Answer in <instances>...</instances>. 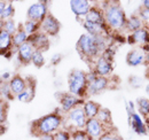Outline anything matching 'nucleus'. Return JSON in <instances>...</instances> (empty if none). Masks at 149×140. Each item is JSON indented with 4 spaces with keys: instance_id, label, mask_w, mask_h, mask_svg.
Returning <instances> with one entry per match:
<instances>
[{
    "instance_id": "nucleus-1",
    "label": "nucleus",
    "mask_w": 149,
    "mask_h": 140,
    "mask_svg": "<svg viewBox=\"0 0 149 140\" xmlns=\"http://www.w3.org/2000/svg\"><path fill=\"white\" fill-rule=\"evenodd\" d=\"M108 47L107 36H91L88 34L81 35L76 44V50L81 59L93 67L94 62L101 56L103 51Z\"/></svg>"
},
{
    "instance_id": "nucleus-2",
    "label": "nucleus",
    "mask_w": 149,
    "mask_h": 140,
    "mask_svg": "<svg viewBox=\"0 0 149 140\" xmlns=\"http://www.w3.org/2000/svg\"><path fill=\"white\" fill-rule=\"evenodd\" d=\"M63 120L64 114L61 111L60 108L54 111L36 118L30 123V133L32 137L40 138L42 136L54 134L61 129H63Z\"/></svg>"
},
{
    "instance_id": "nucleus-3",
    "label": "nucleus",
    "mask_w": 149,
    "mask_h": 140,
    "mask_svg": "<svg viewBox=\"0 0 149 140\" xmlns=\"http://www.w3.org/2000/svg\"><path fill=\"white\" fill-rule=\"evenodd\" d=\"M103 6V15L104 21L109 30L112 31H123L126 27L127 16L125 14L124 8L122 7L119 1H104Z\"/></svg>"
},
{
    "instance_id": "nucleus-4",
    "label": "nucleus",
    "mask_w": 149,
    "mask_h": 140,
    "mask_svg": "<svg viewBox=\"0 0 149 140\" xmlns=\"http://www.w3.org/2000/svg\"><path fill=\"white\" fill-rule=\"evenodd\" d=\"M87 77L86 72L80 69H72L68 74V92L76 97L84 99L88 97L87 94Z\"/></svg>"
},
{
    "instance_id": "nucleus-5",
    "label": "nucleus",
    "mask_w": 149,
    "mask_h": 140,
    "mask_svg": "<svg viewBox=\"0 0 149 140\" xmlns=\"http://www.w3.org/2000/svg\"><path fill=\"white\" fill-rule=\"evenodd\" d=\"M87 117L83 110L81 107H77L69 113L64 114V120H63V129L68 130L69 132H72L74 130H84L86 125Z\"/></svg>"
},
{
    "instance_id": "nucleus-6",
    "label": "nucleus",
    "mask_w": 149,
    "mask_h": 140,
    "mask_svg": "<svg viewBox=\"0 0 149 140\" xmlns=\"http://www.w3.org/2000/svg\"><path fill=\"white\" fill-rule=\"evenodd\" d=\"M55 97L60 104V109L63 114L69 113L70 110H72L77 107H81L85 102L84 99H80L69 92H57Z\"/></svg>"
},
{
    "instance_id": "nucleus-7",
    "label": "nucleus",
    "mask_w": 149,
    "mask_h": 140,
    "mask_svg": "<svg viewBox=\"0 0 149 140\" xmlns=\"http://www.w3.org/2000/svg\"><path fill=\"white\" fill-rule=\"evenodd\" d=\"M47 5H48L47 1H38L32 4L26 10V20L41 23L49 13Z\"/></svg>"
},
{
    "instance_id": "nucleus-8",
    "label": "nucleus",
    "mask_w": 149,
    "mask_h": 140,
    "mask_svg": "<svg viewBox=\"0 0 149 140\" xmlns=\"http://www.w3.org/2000/svg\"><path fill=\"white\" fill-rule=\"evenodd\" d=\"M60 30H61V22L51 13H48L47 16L40 23V31L48 37L57 36Z\"/></svg>"
},
{
    "instance_id": "nucleus-9",
    "label": "nucleus",
    "mask_w": 149,
    "mask_h": 140,
    "mask_svg": "<svg viewBox=\"0 0 149 140\" xmlns=\"http://www.w3.org/2000/svg\"><path fill=\"white\" fill-rule=\"evenodd\" d=\"M25 79H26V88H25V90L22 93H19V95H16V99L19 100V102L29 104L36 97L37 80H36V78L33 76H28V77H25Z\"/></svg>"
},
{
    "instance_id": "nucleus-10",
    "label": "nucleus",
    "mask_w": 149,
    "mask_h": 140,
    "mask_svg": "<svg viewBox=\"0 0 149 140\" xmlns=\"http://www.w3.org/2000/svg\"><path fill=\"white\" fill-rule=\"evenodd\" d=\"M111 85V79L110 77H101V76H96L95 79L92 80L91 83H88V88H87V94L88 95H96L100 94L101 92L108 90Z\"/></svg>"
},
{
    "instance_id": "nucleus-11",
    "label": "nucleus",
    "mask_w": 149,
    "mask_h": 140,
    "mask_svg": "<svg viewBox=\"0 0 149 140\" xmlns=\"http://www.w3.org/2000/svg\"><path fill=\"white\" fill-rule=\"evenodd\" d=\"M85 132L93 140H97L108 129L97 121V118H87L85 125Z\"/></svg>"
},
{
    "instance_id": "nucleus-12",
    "label": "nucleus",
    "mask_w": 149,
    "mask_h": 140,
    "mask_svg": "<svg viewBox=\"0 0 149 140\" xmlns=\"http://www.w3.org/2000/svg\"><path fill=\"white\" fill-rule=\"evenodd\" d=\"M28 41L35 47L36 51H40V52H46L49 50L51 43H49V37L47 35H45L44 32L39 31L37 34L32 36H29Z\"/></svg>"
},
{
    "instance_id": "nucleus-13",
    "label": "nucleus",
    "mask_w": 149,
    "mask_h": 140,
    "mask_svg": "<svg viewBox=\"0 0 149 140\" xmlns=\"http://www.w3.org/2000/svg\"><path fill=\"white\" fill-rule=\"evenodd\" d=\"M92 70L96 74V76L101 77H110L113 71V64L112 62L106 60L104 57L100 56L95 62H94Z\"/></svg>"
},
{
    "instance_id": "nucleus-14",
    "label": "nucleus",
    "mask_w": 149,
    "mask_h": 140,
    "mask_svg": "<svg viewBox=\"0 0 149 140\" xmlns=\"http://www.w3.org/2000/svg\"><path fill=\"white\" fill-rule=\"evenodd\" d=\"M35 51H36L35 47L29 41H26L21 47H19L16 50V54H17V61H19V64L21 66H28V64H30Z\"/></svg>"
},
{
    "instance_id": "nucleus-15",
    "label": "nucleus",
    "mask_w": 149,
    "mask_h": 140,
    "mask_svg": "<svg viewBox=\"0 0 149 140\" xmlns=\"http://www.w3.org/2000/svg\"><path fill=\"white\" fill-rule=\"evenodd\" d=\"M69 5H70L72 13L76 15L77 18H85V16L87 15V13L90 12V9L92 7L91 2L87 0H71L69 2Z\"/></svg>"
},
{
    "instance_id": "nucleus-16",
    "label": "nucleus",
    "mask_w": 149,
    "mask_h": 140,
    "mask_svg": "<svg viewBox=\"0 0 149 140\" xmlns=\"http://www.w3.org/2000/svg\"><path fill=\"white\" fill-rule=\"evenodd\" d=\"M125 61L127 66L130 67H139V66H145L146 61V53L141 48H133L126 54Z\"/></svg>"
},
{
    "instance_id": "nucleus-17",
    "label": "nucleus",
    "mask_w": 149,
    "mask_h": 140,
    "mask_svg": "<svg viewBox=\"0 0 149 140\" xmlns=\"http://www.w3.org/2000/svg\"><path fill=\"white\" fill-rule=\"evenodd\" d=\"M129 122L133 130L134 133L139 134V136H146L148 133V126L147 124L142 121V118L140 117V115L138 113H133L129 116Z\"/></svg>"
},
{
    "instance_id": "nucleus-18",
    "label": "nucleus",
    "mask_w": 149,
    "mask_h": 140,
    "mask_svg": "<svg viewBox=\"0 0 149 140\" xmlns=\"http://www.w3.org/2000/svg\"><path fill=\"white\" fill-rule=\"evenodd\" d=\"M127 41L131 45H149V30L146 27H143L140 30L132 32L127 36Z\"/></svg>"
},
{
    "instance_id": "nucleus-19",
    "label": "nucleus",
    "mask_w": 149,
    "mask_h": 140,
    "mask_svg": "<svg viewBox=\"0 0 149 140\" xmlns=\"http://www.w3.org/2000/svg\"><path fill=\"white\" fill-rule=\"evenodd\" d=\"M83 28L86 30V32L91 36H107L109 35V29L107 25H101V24H96L92 22H87L85 20H83L81 22Z\"/></svg>"
},
{
    "instance_id": "nucleus-20",
    "label": "nucleus",
    "mask_w": 149,
    "mask_h": 140,
    "mask_svg": "<svg viewBox=\"0 0 149 140\" xmlns=\"http://www.w3.org/2000/svg\"><path fill=\"white\" fill-rule=\"evenodd\" d=\"M87 22H92L96 24H101V25H107L106 21H104V15H103V9L101 6L94 5L91 7L90 12L87 13V15L84 18Z\"/></svg>"
},
{
    "instance_id": "nucleus-21",
    "label": "nucleus",
    "mask_w": 149,
    "mask_h": 140,
    "mask_svg": "<svg viewBox=\"0 0 149 140\" xmlns=\"http://www.w3.org/2000/svg\"><path fill=\"white\" fill-rule=\"evenodd\" d=\"M9 88L12 90L13 94L16 97L19 93H22L25 88H26V79L24 77H22L19 74H15L13 75V77L10 78V80L8 82Z\"/></svg>"
},
{
    "instance_id": "nucleus-22",
    "label": "nucleus",
    "mask_w": 149,
    "mask_h": 140,
    "mask_svg": "<svg viewBox=\"0 0 149 140\" xmlns=\"http://www.w3.org/2000/svg\"><path fill=\"white\" fill-rule=\"evenodd\" d=\"M13 41H12V36L7 34L5 30L0 31V55L6 56L7 53H13Z\"/></svg>"
},
{
    "instance_id": "nucleus-23",
    "label": "nucleus",
    "mask_w": 149,
    "mask_h": 140,
    "mask_svg": "<svg viewBox=\"0 0 149 140\" xmlns=\"http://www.w3.org/2000/svg\"><path fill=\"white\" fill-rule=\"evenodd\" d=\"M102 106L99 102L93 101V100H85L84 105H83V110L86 115L87 118H95L97 116L99 110L101 109Z\"/></svg>"
},
{
    "instance_id": "nucleus-24",
    "label": "nucleus",
    "mask_w": 149,
    "mask_h": 140,
    "mask_svg": "<svg viewBox=\"0 0 149 140\" xmlns=\"http://www.w3.org/2000/svg\"><path fill=\"white\" fill-rule=\"evenodd\" d=\"M97 121L101 123L102 125H104L107 129H111L113 127V121H112V115L111 111L106 108V107H101V109L99 110L97 113V116H96Z\"/></svg>"
},
{
    "instance_id": "nucleus-25",
    "label": "nucleus",
    "mask_w": 149,
    "mask_h": 140,
    "mask_svg": "<svg viewBox=\"0 0 149 140\" xmlns=\"http://www.w3.org/2000/svg\"><path fill=\"white\" fill-rule=\"evenodd\" d=\"M29 36L26 35V32L23 30V25L21 24L17 28V31L12 36V41H13V50H17L19 47H21L23 44H25L28 41Z\"/></svg>"
},
{
    "instance_id": "nucleus-26",
    "label": "nucleus",
    "mask_w": 149,
    "mask_h": 140,
    "mask_svg": "<svg viewBox=\"0 0 149 140\" xmlns=\"http://www.w3.org/2000/svg\"><path fill=\"white\" fill-rule=\"evenodd\" d=\"M143 22L142 20L139 18L138 15H131L126 20V27H125V30H127L129 32H135L138 30H140L141 28H143Z\"/></svg>"
},
{
    "instance_id": "nucleus-27",
    "label": "nucleus",
    "mask_w": 149,
    "mask_h": 140,
    "mask_svg": "<svg viewBox=\"0 0 149 140\" xmlns=\"http://www.w3.org/2000/svg\"><path fill=\"white\" fill-rule=\"evenodd\" d=\"M135 104H136L139 113H140L145 118L148 120L147 123H146L147 126H148L149 125V100L147 98H139V99H136Z\"/></svg>"
},
{
    "instance_id": "nucleus-28",
    "label": "nucleus",
    "mask_w": 149,
    "mask_h": 140,
    "mask_svg": "<svg viewBox=\"0 0 149 140\" xmlns=\"http://www.w3.org/2000/svg\"><path fill=\"white\" fill-rule=\"evenodd\" d=\"M22 25H23V30L26 32L28 36H32L40 31V23L35 22V21L26 20Z\"/></svg>"
},
{
    "instance_id": "nucleus-29",
    "label": "nucleus",
    "mask_w": 149,
    "mask_h": 140,
    "mask_svg": "<svg viewBox=\"0 0 149 140\" xmlns=\"http://www.w3.org/2000/svg\"><path fill=\"white\" fill-rule=\"evenodd\" d=\"M9 102L0 97V125H6L8 120Z\"/></svg>"
},
{
    "instance_id": "nucleus-30",
    "label": "nucleus",
    "mask_w": 149,
    "mask_h": 140,
    "mask_svg": "<svg viewBox=\"0 0 149 140\" xmlns=\"http://www.w3.org/2000/svg\"><path fill=\"white\" fill-rule=\"evenodd\" d=\"M0 97L2 99H5L6 101H12L14 99H16V97L13 94L12 90L9 88V84L8 82H2L1 85H0Z\"/></svg>"
},
{
    "instance_id": "nucleus-31",
    "label": "nucleus",
    "mask_w": 149,
    "mask_h": 140,
    "mask_svg": "<svg viewBox=\"0 0 149 140\" xmlns=\"http://www.w3.org/2000/svg\"><path fill=\"white\" fill-rule=\"evenodd\" d=\"M97 140H124L123 137L119 134L117 129L113 126L111 129H108Z\"/></svg>"
},
{
    "instance_id": "nucleus-32",
    "label": "nucleus",
    "mask_w": 149,
    "mask_h": 140,
    "mask_svg": "<svg viewBox=\"0 0 149 140\" xmlns=\"http://www.w3.org/2000/svg\"><path fill=\"white\" fill-rule=\"evenodd\" d=\"M31 63H32L36 68H42V67L45 66V63H46V60H45L44 53L40 52V51H35L33 55H32Z\"/></svg>"
},
{
    "instance_id": "nucleus-33",
    "label": "nucleus",
    "mask_w": 149,
    "mask_h": 140,
    "mask_svg": "<svg viewBox=\"0 0 149 140\" xmlns=\"http://www.w3.org/2000/svg\"><path fill=\"white\" fill-rule=\"evenodd\" d=\"M14 15H15V7H14V4L10 2V1H7L1 18H2L3 21H7V20H10V18H14Z\"/></svg>"
},
{
    "instance_id": "nucleus-34",
    "label": "nucleus",
    "mask_w": 149,
    "mask_h": 140,
    "mask_svg": "<svg viewBox=\"0 0 149 140\" xmlns=\"http://www.w3.org/2000/svg\"><path fill=\"white\" fill-rule=\"evenodd\" d=\"M17 28H19V25L16 24V22L14 21V18L7 20V21H5V23H3V30H5L7 34H9L10 36H13L17 31Z\"/></svg>"
},
{
    "instance_id": "nucleus-35",
    "label": "nucleus",
    "mask_w": 149,
    "mask_h": 140,
    "mask_svg": "<svg viewBox=\"0 0 149 140\" xmlns=\"http://www.w3.org/2000/svg\"><path fill=\"white\" fill-rule=\"evenodd\" d=\"M71 140H93L85 130H74L71 132Z\"/></svg>"
},
{
    "instance_id": "nucleus-36",
    "label": "nucleus",
    "mask_w": 149,
    "mask_h": 140,
    "mask_svg": "<svg viewBox=\"0 0 149 140\" xmlns=\"http://www.w3.org/2000/svg\"><path fill=\"white\" fill-rule=\"evenodd\" d=\"M53 140H71V132L68 130L61 129L56 133L53 134Z\"/></svg>"
},
{
    "instance_id": "nucleus-37",
    "label": "nucleus",
    "mask_w": 149,
    "mask_h": 140,
    "mask_svg": "<svg viewBox=\"0 0 149 140\" xmlns=\"http://www.w3.org/2000/svg\"><path fill=\"white\" fill-rule=\"evenodd\" d=\"M129 84H130L133 88H141L142 84H143V79H142L141 77H139V76H134V75H132V76L129 77Z\"/></svg>"
},
{
    "instance_id": "nucleus-38",
    "label": "nucleus",
    "mask_w": 149,
    "mask_h": 140,
    "mask_svg": "<svg viewBox=\"0 0 149 140\" xmlns=\"http://www.w3.org/2000/svg\"><path fill=\"white\" fill-rule=\"evenodd\" d=\"M136 15L142 20L143 23H148L149 22V8H143V7L140 6Z\"/></svg>"
},
{
    "instance_id": "nucleus-39",
    "label": "nucleus",
    "mask_w": 149,
    "mask_h": 140,
    "mask_svg": "<svg viewBox=\"0 0 149 140\" xmlns=\"http://www.w3.org/2000/svg\"><path fill=\"white\" fill-rule=\"evenodd\" d=\"M101 56L102 57H104L106 60H108V61H110V62H113V57H115V52H113V50H111L109 46L103 51V53L101 54Z\"/></svg>"
},
{
    "instance_id": "nucleus-40",
    "label": "nucleus",
    "mask_w": 149,
    "mask_h": 140,
    "mask_svg": "<svg viewBox=\"0 0 149 140\" xmlns=\"http://www.w3.org/2000/svg\"><path fill=\"white\" fill-rule=\"evenodd\" d=\"M62 59H63L62 54L56 53V54H54V55L52 56V59H51V64H52V66H57V64L62 61Z\"/></svg>"
},
{
    "instance_id": "nucleus-41",
    "label": "nucleus",
    "mask_w": 149,
    "mask_h": 140,
    "mask_svg": "<svg viewBox=\"0 0 149 140\" xmlns=\"http://www.w3.org/2000/svg\"><path fill=\"white\" fill-rule=\"evenodd\" d=\"M13 77V74L10 72V71H3L2 74H1V76H0V79L2 80V82H9L10 80V78Z\"/></svg>"
},
{
    "instance_id": "nucleus-42",
    "label": "nucleus",
    "mask_w": 149,
    "mask_h": 140,
    "mask_svg": "<svg viewBox=\"0 0 149 140\" xmlns=\"http://www.w3.org/2000/svg\"><path fill=\"white\" fill-rule=\"evenodd\" d=\"M6 4H7V1L0 0V18L2 16V13H3V9H5V7H6Z\"/></svg>"
},
{
    "instance_id": "nucleus-43",
    "label": "nucleus",
    "mask_w": 149,
    "mask_h": 140,
    "mask_svg": "<svg viewBox=\"0 0 149 140\" xmlns=\"http://www.w3.org/2000/svg\"><path fill=\"white\" fill-rule=\"evenodd\" d=\"M38 140H53V134H48V136H42V137L38 138Z\"/></svg>"
},
{
    "instance_id": "nucleus-44",
    "label": "nucleus",
    "mask_w": 149,
    "mask_h": 140,
    "mask_svg": "<svg viewBox=\"0 0 149 140\" xmlns=\"http://www.w3.org/2000/svg\"><path fill=\"white\" fill-rule=\"evenodd\" d=\"M141 7H143V8H149V0H143V1L141 2Z\"/></svg>"
},
{
    "instance_id": "nucleus-45",
    "label": "nucleus",
    "mask_w": 149,
    "mask_h": 140,
    "mask_svg": "<svg viewBox=\"0 0 149 140\" xmlns=\"http://www.w3.org/2000/svg\"><path fill=\"white\" fill-rule=\"evenodd\" d=\"M149 66V51L146 52V61H145V67Z\"/></svg>"
},
{
    "instance_id": "nucleus-46",
    "label": "nucleus",
    "mask_w": 149,
    "mask_h": 140,
    "mask_svg": "<svg viewBox=\"0 0 149 140\" xmlns=\"http://www.w3.org/2000/svg\"><path fill=\"white\" fill-rule=\"evenodd\" d=\"M145 78L149 80V66L146 67V71H145Z\"/></svg>"
},
{
    "instance_id": "nucleus-47",
    "label": "nucleus",
    "mask_w": 149,
    "mask_h": 140,
    "mask_svg": "<svg viewBox=\"0 0 149 140\" xmlns=\"http://www.w3.org/2000/svg\"><path fill=\"white\" fill-rule=\"evenodd\" d=\"M3 23H5V21L2 18H0V31L3 30Z\"/></svg>"
},
{
    "instance_id": "nucleus-48",
    "label": "nucleus",
    "mask_w": 149,
    "mask_h": 140,
    "mask_svg": "<svg viewBox=\"0 0 149 140\" xmlns=\"http://www.w3.org/2000/svg\"><path fill=\"white\" fill-rule=\"evenodd\" d=\"M146 93L148 94V97H149V83L146 85Z\"/></svg>"
},
{
    "instance_id": "nucleus-49",
    "label": "nucleus",
    "mask_w": 149,
    "mask_h": 140,
    "mask_svg": "<svg viewBox=\"0 0 149 140\" xmlns=\"http://www.w3.org/2000/svg\"><path fill=\"white\" fill-rule=\"evenodd\" d=\"M145 27H146L147 29H149V22H148V23H147V25H145Z\"/></svg>"
},
{
    "instance_id": "nucleus-50",
    "label": "nucleus",
    "mask_w": 149,
    "mask_h": 140,
    "mask_svg": "<svg viewBox=\"0 0 149 140\" xmlns=\"http://www.w3.org/2000/svg\"><path fill=\"white\" fill-rule=\"evenodd\" d=\"M1 83H2V80H1V79H0V85H1Z\"/></svg>"
},
{
    "instance_id": "nucleus-51",
    "label": "nucleus",
    "mask_w": 149,
    "mask_h": 140,
    "mask_svg": "<svg viewBox=\"0 0 149 140\" xmlns=\"http://www.w3.org/2000/svg\"><path fill=\"white\" fill-rule=\"evenodd\" d=\"M148 126H149V125H148Z\"/></svg>"
}]
</instances>
